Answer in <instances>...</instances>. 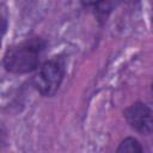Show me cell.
I'll list each match as a JSON object with an SVG mask.
<instances>
[{
    "instance_id": "cell-1",
    "label": "cell",
    "mask_w": 153,
    "mask_h": 153,
    "mask_svg": "<svg viewBox=\"0 0 153 153\" xmlns=\"http://www.w3.org/2000/svg\"><path fill=\"white\" fill-rule=\"evenodd\" d=\"M44 49V42L31 38L10 48L4 56V66L8 72L24 74L36 69L39 56Z\"/></svg>"
},
{
    "instance_id": "cell-2",
    "label": "cell",
    "mask_w": 153,
    "mask_h": 153,
    "mask_svg": "<svg viewBox=\"0 0 153 153\" xmlns=\"http://www.w3.org/2000/svg\"><path fill=\"white\" fill-rule=\"evenodd\" d=\"M63 63L55 59L45 62L36 74L33 85L36 90L45 97L53 96L61 85L63 79Z\"/></svg>"
},
{
    "instance_id": "cell-3",
    "label": "cell",
    "mask_w": 153,
    "mask_h": 153,
    "mask_svg": "<svg viewBox=\"0 0 153 153\" xmlns=\"http://www.w3.org/2000/svg\"><path fill=\"white\" fill-rule=\"evenodd\" d=\"M124 115L130 127L136 131L141 134H149L153 131V114L147 105L135 103L126 110Z\"/></svg>"
},
{
    "instance_id": "cell-4",
    "label": "cell",
    "mask_w": 153,
    "mask_h": 153,
    "mask_svg": "<svg viewBox=\"0 0 153 153\" xmlns=\"http://www.w3.org/2000/svg\"><path fill=\"white\" fill-rule=\"evenodd\" d=\"M117 152H142V147L140 146L139 141L136 139H133V137H128V139H124L118 148H117Z\"/></svg>"
},
{
    "instance_id": "cell-5",
    "label": "cell",
    "mask_w": 153,
    "mask_h": 153,
    "mask_svg": "<svg viewBox=\"0 0 153 153\" xmlns=\"http://www.w3.org/2000/svg\"><path fill=\"white\" fill-rule=\"evenodd\" d=\"M100 1H103V0H81V2H82L84 5H87V6H90V5H96V4L100 2Z\"/></svg>"
}]
</instances>
